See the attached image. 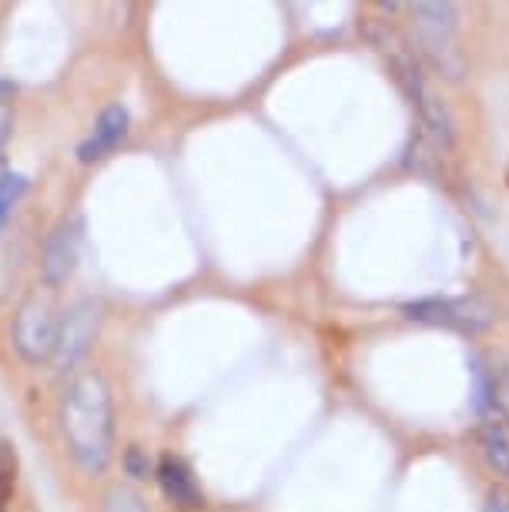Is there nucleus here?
Wrapping results in <instances>:
<instances>
[{"instance_id": "obj_13", "label": "nucleus", "mask_w": 509, "mask_h": 512, "mask_svg": "<svg viewBox=\"0 0 509 512\" xmlns=\"http://www.w3.org/2000/svg\"><path fill=\"white\" fill-rule=\"evenodd\" d=\"M24 191H27V178L24 175H4V178H0V228H4L7 215H11V208L21 201Z\"/></svg>"}, {"instance_id": "obj_6", "label": "nucleus", "mask_w": 509, "mask_h": 512, "mask_svg": "<svg viewBox=\"0 0 509 512\" xmlns=\"http://www.w3.org/2000/svg\"><path fill=\"white\" fill-rule=\"evenodd\" d=\"M469 375H473V409L496 415V422H509V365L473 355Z\"/></svg>"}, {"instance_id": "obj_8", "label": "nucleus", "mask_w": 509, "mask_h": 512, "mask_svg": "<svg viewBox=\"0 0 509 512\" xmlns=\"http://www.w3.org/2000/svg\"><path fill=\"white\" fill-rule=\"evenodd\" d=\"M78 255H81V218H67L57 225V231L44 245V262H41L44 282L47 285L67 282V275L78 265Z\"/></svg>"}, {"instance_id": "obj_16", "label": "nucleus", "mask_w": 509, "mask_h": 512, "mask_svg": "<svg viewBox=\"0 0 509 512\" xmlns=\"http://www.w3.org/2000/svg\"><path fill=\"white\" fill-rule=\"evenodd\" d=\"M483 512H509V489L503 486H493L486 492V506Z\"/></svg>"}, {"instance_id": "obj_4", "label": "nucleus", "mask_w": 509, "mask_h": 512, "mask_svg": "<svg viewBox=\"0 0 509 512\" xmlns=\"http://www.w3.org/2000/svg\"><path fill=\"white\" fill-rule=\"evenodd\" d=\"M57 328H61V322H57V315H54L51 298H44V295L24 298V305L17 308L14 328H11L14 349L21 352V359L34 362V365L54 359Z\"/></svg>"}, {"instance_id": "obj_7", "label": "nucleus", "mask_w": 509, "mask_h": 512, "mask_svg": "<svg viewBox=\"0 0 509 512\" xmlns=\"http://www.w3.org/2000/svg\"><path fill=\"white\" fill-rule=\"evenodd\" d=\"M94 332H98V305L78 302L61 318V328H57V352H54L57 365L71 369V365L88 352V345L94 342Z\"/></svg>"}, {"instance_id": "obj_9", "label": "nucleus", "mask_w": 509, "mask_h": 512, "mask_svg": "<svg viewBox=\"0 0 509 512\" xmlns=\"http://www.w3.org/2000/svg\"><path fill=\"white\" fill-rule=\"evenodd\" d=\"M128 108H121V104H111V108L101 111L98 124H94V131L88 134V141L78 148V158L81 161H98L104 158L108 151H114L118 144L124 141V134H128Z\"/></svg>"}, {"instance_id": "obj_2", "label": "nucleus", "mask_w": 509, "mask_h": 512, "mask_svg": "<svg viewBox=\"0 0 509 512\" xmlns=\"http://www.w3.org/2000/svg\"><path fill=\"white\" fill-rule=\"evenodd\" d=\"M412 34L422 57L439 67L446 77L463 74V51H459V21L456 4H412Z\"/></svg>"}, {"instance_id": "obj_1", "label": "nucleus", "mask_w": 509, "mask_h": 512, "mask_svg": "<svg viewBox=\"0 0 509 512\" xmlns=\"http://www.w3.org/2000/svg\"><path fill=\"white\" fill-rule=\"evenodd\" d=\"M61 429L71 456L88 472H101L111 462L114 409L108 382L98 372H84L67 385L61 402Z\"/></svg>"}, {"instance_id": "obj_3", "label": "nucleus", "mask_w": 509, "mask_h": 512, "mask_svg": "<svg viewBox=\"0 0 509 512\" xmlns=\"http://www.w3.org/2000/svg\"><path fill=\"white\" fill-rule=\"evenodd\" d=\"M392 71H396L402 91H406L409 98H412V104L419 108L422 128H426L432 138L443 144V148H449V144L456 141V121H453V114H449L446 101L429 88V81H426V74L419 71L416 57H412L409 51H402L399 44L392 47Z\"/></svg>"}, {"instance_id": "obj_17", "label": "nucleus", "mask_w": 509, "mask_h": 512, "mask_svg": "<svg viewBox=\"0 0 509 512\" xmlns=\"http://www.w3.org/2000/svg\"><path fill=\"white\" fill-rule=\"evenodd\" d=\"M11 108H7V101H0V161H4V148H7V138H11Z\"/></svg>"}, {"instance_id": "obj_5", "label": "nucleus", "mask_w": 509, "mask_h": 512, "mask_svg": "<svg viewBox=\"0 0 509 512\" xmlns=\"http://www.w3.org/2000/svg\"><path fill=\"white\" fill-rule=\"evenodd\" d=\"M412 322L443 325L456 332H483L496 322V308L479 295H459V298H419L402 308Z\"/></svg>"}, {"instance_id": "obj_15", "label": "nucleus", "mask_w": 509, "mask_h": 512, "mask_svg": "<svg viewBox=\"0 0 509 512\" xmlns=\"http://www.w3.org/2000/svg\"><path fill=\"white\" fill-rule=\"evenodd\" d=\"M124 466H128L131 476L144 479V476H148V469H151V462H148V456H144V449L131 446V449H128V456H124Z\"/></svg>"}, {"instance_id": "obj_14", "label": "nucleus", "mask_w": 509, "mask_h": 512, "mask_svg": "<svg viewBox=\"0 0 509 512\" xmlns=\"http://www.w3.org/2000/svg\"><path fill=\"white\" fill-rule=\"evenodd\" d=\"M101 512H148V509H144V499L134 489L114 486L108 492V499H104V509Z\"/></svg>"}, {"instance_id": "obj_11", "label": "nucleus", "mask_w": 509, "mask_h": 512, "mask_svg": "<svg viewBox=\"0 0 509 512\" xmlns=\"http://www.w3.org/2000/svg\"><path fill=\"white\" fill-rule=\"evenodd\" d=\"M479 452L496 476H509V432L503 422L489 419L479 425Z\"/></svg>"}, {"instance_id": "obj_12", "label": "nucleus", "mask_w": 509, "mask_h": 512, "mask_svg": "<svg viewBox=\"0 0 509 512\" xmlns=\"http://www.w3.org/2000/svg\"><path fill=\"white\" fill-rule=\"evenodd\" d=\"M17 486V452L11 442H0V512H7Z\"/></svg>"}, {"instance_id": "obj_10", "label": "nucleus", "mask_w": 509, "mask_h": 512, "mask_svg": "<svg viewBox=\"0 0 509 512\" xmlns=\"http://www.w3.org/2000/svg\"><path fill=\"white\" fill-rule=\"evenodd\" d=\"M158 486L175 506L191 509V506H201V502H205V496H201V489L195 482V472H191L188 462L178 456H165L158 462Z\"/></svg>"}]
</instances>
